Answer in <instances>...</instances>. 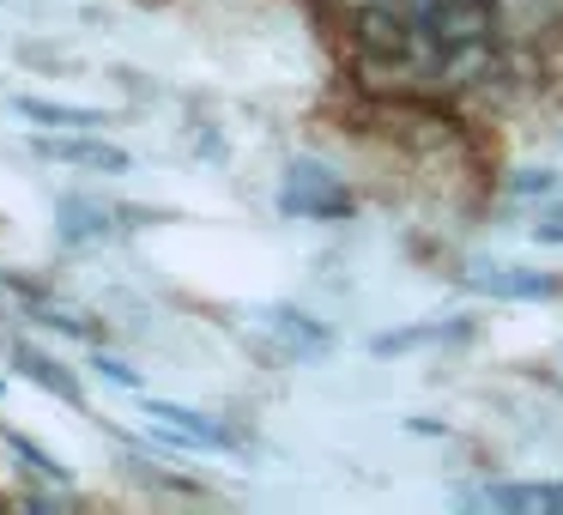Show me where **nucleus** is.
<instances>
[{
    "instance_id": "nucleus-2",
    "label": "nucleus",
    "mask_w": 563,
    "mask_h": 515,
    "mask_svg": "<svg viewBox=\"0 0 563 515\" xmlns=\"http://www.w3.org/2000/svg\"><path fill=\"white\" fill-rule=\"evenodd\" d=\"M490 74H497V43L473 37V43H449V50H437V74H430V86L473 91V86H485Z\"/></svg>"
},
{
    "instance_id": "nucleus-13",
    "label": "nucleus",
    "mask_w": 563,
    "mask_h": 515,
    "mask_svg": "<svg viewBox=\"0 0 563 515\" xmlns=\"http://www.w3.org/2000/svg\"><path fill=\"white\" fill-rule=\"evenodd\" d=\"M454 328H406V333H382L376 352H400V346H424V340H449Z\"/></svg>"
},
{
    "instance_id": "nucleus-3",
    "label": "nucleus",
    "mask_w": 563,
    "mask_h": 515,
    "mask_svg": "<svg viewBox=\"0 0 563 515\" xmlns=\"http://www.w3.org/2000/svg\"><path fill=\"white\" fill-rule=\"evenodd\" d=\"M146 418H158V425L170 430L176 442H188V449H231V442H236L231 425L195 413V406H176V401H146Z\"/></svg>"
},
{
    "instance_id": "nucleus-16",
    "label": "nucleus",
    "mask_w": 563,
    "mask_h": 515,
    "mask_svg": "<svg viewBox=\"0 0 563 515\" xmlns=\"http://www.w3.org/2000/svg\"><path fill=\"white\" fill-rule=\"evenodd\" d=\"M533 237H539V243H563V207H551V212H539V224H533Z\"/></svg>"
},
{
    "instance_id": "nucleus-14",
    "label": "nucleus",
    "mask_w": 563,
    "mask_h": 515,
    "mask_svg": "<svg viewBox=\"0 0 563 515\" xmlns=\"http://www.w3.org/2000/svg\"><path fill=\"white\" fill-rule=\"evenodd\" d=\"M91 370H103V376H110L115 388H140V370H134V364H122V358H110V352L91 358Z\"/></svg>"
},
{
    "instance_id": "nucleus-5",
    "label": "nucleus",
    "mask_w": 563,
    "mask_h": 515,
    "mask_svg": "<svg viewBox=\"0 0 563 515\" xmlns=\"http://www.w3.org/2000/svg\"><path fill=\"white\" fill-rule=\"evenodd\" d=\"M478 503H490V509H503V515H563V485L558 479H551V485L509 479V485H485Z\"/></svg>"
},
{
    "instance_id": "nucleus-8",
    "label": "nucleus",
    "mask_w": 563,
    "mask_h": 515,
    "mask_svg": "<svg viewBox=\"0 0 563 515\" xmlns=\"http://www.w3.org/2000/svg\"><path fill=\"white\" fill-rule=\"evenodd\" d=\"M13 370H19V376H31L37 388H49L55 401L86 406V388H79V376H67V364H55L49 352H37V346H13Z\"/></svg>"
},
{
    "instance_id": "nucleus-10",
    "label": "nucleus",
    "mask_w": 563,
    "mask_h": 515,
    "mask_svg": "<svg viewBox=\"0 0 563 515\" xmlns=\"http://www.w3.org/2000/svg\"><path fill=\"white\" fill-rule=\"evenodd\" d=\"M55 219H62L67 243H103V237H110V219H122V212L103 207V200H74L67 195L62 207H55Z\"/></svg>"
},
{
    "instance_id": "nucleus-15",
    "label": "nucleus",
    "mask_w": 563,
    "mask_h": 515,
    "mask_svg": "<svg viewBox=\"0 0 563 515\" xmlns=\"http://www.w3.org/2000/svg\"><path fill=\"white\" fill-rule=\"evenodd\" d=\"M509 188H515V195H545V188H558V176H551V171H521Z\"/></svg>"
},
{
    "instance_id": "nucleus-9",
    "label": "nucleus",
    "mask_w": 563,
    "mask_h": 515,
    "mask_svg": "<svg viewBox=\"0 0 563 515\" xmlns=\"http://www.w3.org/2000/svg\"><path fill=\"white\" fill-rule=\"evenodd\" d=\"M473 285H485V292H497V297H527V304H545V297L563 292V280H551V273H539V267H490V273H478Z\"/></svg>"
},
{
    "instance_id": "nucleus-7",
    "label": "nucleus",
    "mask_w": 563,
    "mask_h": 515,
    "mask_svg": "<svg viewBox=\"0 0 563 515\" xmlns=\"http://www.w3.org/2000/svg\"><path fill=\"white\" fill-rule=\"evenodd\" d=\"M490 25L515 37H539V31H563V0H490Z\"/></svg>"
},
{
    "instance_id": "nucleus-4",
    "label": "nucleus",
    "mask_w": 563,
    "mask_h": 515,
    "mask_svg": "<svg viewBox=\"0 0 563 515\" xmlns=\"http://www.w3.org/2000/svg\"><path fill=\"white\" fill-rule=\"evenodd\" d=\"M37 158L49 164H79V171H128V152L110 146V140L98 134H62V140H37Z\"/></svg>"
},
{
    "instance_id": "nucleus-11",
    "label": "nucleus",
    "mask_w": 563,
    "mask_h": 515,
    "mask_svg": "<svg viewBox=\"0 0 563 515\" xmlns=\"http://www.w3.org/2000/svg\"><path fill=\"white\" fill-rule=\"evenodd\" d=\"M267 321H273V333H285V340H291V352H297V358H303V352H321V346L333 340V333L321 328V321H309L303 309H291V304H279Z\"/></svg>"
},
{
    "instance_id": "nucleus-12",
    "label": "nucleus",
    "mask_w": 563,
    "mask_h": 515,
    "mask_svg": "<svg viewBox=\"0 0 563 515\" xmlns=\"http://www.w3.org/2000/svg\"><path fill=\"white\" fill-rule=\"evenodd\" d=\"M7 449H13V461L25 467V473H37L43 485H67V467L55 461V454L43 449V442H31L25 430H7Z\"/></svg>"
},
{
    "instance_id": "nucleus-1",
    "label": "nucleus",
    "mask_w": 563,
    "mask_h": 515,
    "mask_svg": "<svg viewBox=\"0 0 563 515\" xmlns=\"http://www.w3.org/2000/svg\"><path fill=\"white\" fill-rule=\"evenodd\" d=\"M279 212L285 219H352L357 200L340 188V176H333L328 164L297 158L291 176H285V188H279Z\"/></svg>"
},
{
    "instance_id": "nucleus-6",
    "label": "nucleus",
    "mask_w": 563,
    "mask_h": 515,
    "mask_svg": "<svg viewBox=\"0 0 563 515\" xmlns=\"http://www.w3.org/2000/svg\"><path fill=\"white\" fill-rule=\"evenodd\" d=\"M13 110L37 128H55V134H98L110 128L103 110H86V103H49V98H13Z\"/></svg>"
}]
</instances>
